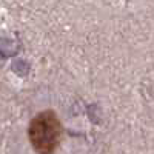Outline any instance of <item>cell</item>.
Segmentation results:
<instances>
[{"mask_svg":"<svg viewBox=\"0 0 154 154\" xmlns=\"http://www.w3.org/2000/svg\"><path fill=\"white\" fill-rule=\"evenodd\" d=\"M12 71L17 75H26L28 71H29V65L25 60H16L12 63Z\"/></svg>","mask_w":154,"mask_h":154,"instance_id":"1","label":"cell"}]
</instances>
